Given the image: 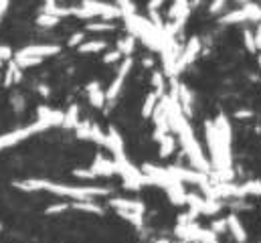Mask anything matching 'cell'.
Masks as SVG:
<instances>
[{
  "mask_svg": "<svg viewBox=\"0 0 261 243\" xmlns=\"http://www.w3.org/2000/svg\"><path fill=\"white\" fill-rule=\"evenodd\" d=\"M208 164L219 182L233 181V126L225 114L204 121Z\"/></svg>",
  "mask_w": 261,
  "mask_h": 243,
  "instance_id": "obj_1",
  "label": "cell"
},
{
  "mask_svg": "<svg viewBox=\"0 0 261 243\" xmlns=\"http://www.w3.org/2000/svg\"><path fill=\"white\" fill-rule=\"evenodd\" d=\"M14 186L24 192H51L57 197H67L71 201H95L99 197H110V186H97V184H63V182L45 181V179H27V181H14Z\"/></svg>",
  "mask_w": 261,
  "mask_h": 243,
  "instance_id": "obj_2",
  "label": "cell"
},
{
  "mask_svg": "<svg viewBox=\"0 0 261 243\" xmlns=\"http://www.w3.org/2000/svg\"><path fill=\"white\" fill-rule=\"evenodd\" d=\"M71 14L77 16V18H83V20H95V18L114 20V18H122L118 6L110 4V2H103V0H81L79 6L71 8Z\"/></svg>",
  "mask_w": 261,
  "mask_h": 243,
  "instance_id": "obj_3",
  "label": "cell"
},
{
  "mask_svg": "<svg viewBox=\"0 0 261 243\" xmlns=\"http://www.w3.org/2000/svg\"><path fill=\"white\" fill-rule=\"evenodd\" d=\"M61 53V47L59 45H27V47H22L20 51H16L14 53V57L12 61L20 67V69H29V67H35V65H39V63H43L45 59H49V57H55V55H59Z\"/></svg>",
  "mask_w": 261,
  "mask_h": 243,
  "instance_id": "obj_4",
  "label": "cell"
},
{
  "mask_svg": "<svg viewBox=\"0 0 261 243\" xmlns=\"http://www.w3.org/2000/svg\"><path fill=\"white\" fill-rule=\"evenodd\" d=\"M49 128H53L49 121L35 120V124H29V126L10 130V132H6V134H0V152H2V150H8V148H12V146H16V144H20V142H24V140H29L31 136H35V134H39V132L49 130Z\"/></svg>",
  "mask_w": 261,
  "mask_h": 243,
  "instance_id": "obj_5",
  "label": "cell"
},
{
  "mask_svg": "<svg viewBox=\"0 0 261 243\" xmlns=\"http://www.w3.org/2000/svg\"><path fill=\"white\" fill-rule=\"evenodd\" d=\"M114 162H116V175L122 179L124 188H128V190H140L142 186L148 184V179L142 173V168L134 166L128 158H120V160H114Z\"/></svg>",
  "mask_w": 261,
  "mask_h": 243,
  "instance_id": "obj_6",
  "label": "cell"
},
{
  "mask_svg": "<svg viewBox=\"0 0 261 243\" xmlns=\"http://www.w3.org/2000/svg\"><path fill=\"white\" fill-rule=\"evenodd\" d=\"M261 20V4L247 2L241 8L229 10L221 16V25H245V22H259Z\"/></svg>",
  "mask_w": 261,
  "mask_h": 243,
  "instance_id": "obj_7",
  "label": "cell"
},
{
  "mask_svg": "<svg viewBox=\"0 0 261 243\" xmlns=\"http://www.w3.org/2000/svg\"><path fill=\"white\" fill-rule=\"evenodd\" d=\"M132 67H134V59H132V57H124V59L120 61L118 71H116V75H114L110 87L106 89V98H108V102H116V100L120 98V93L124 91L126 81H128V77H130Z\"/></svg>",
  "mask_w": 261,
  "mask_h": 243,
  "instance_id": "obj_8",
  "label": "cell"
},
{
  "mask_svg": "<svg viewBox=\"0 0 261 243\" xmlns=\"http://www.w3.org/2000/svg\"><path fill=\"white\" fill-rule=\"evenodd\" d=\"M191 6H193L191 0H174V2H172V6H170L172 25L168 27V29L172 31V35H174L176 31H182V29H185V25H187V20H189V16H191Z\"/></svg>",
  "mask_w": 261,
  "mask_h": 243,
  "instance_id": "obj_9",
  "label": "cell"
},
{
  "mask_svg": "<svg viewBox=\"0 0 261 243\" xmlns=\"http://www.w3.org/2000/svg\"><path fill=\"white\" fill-rule=\"evenodd\" d=\"M75 136L79 140H85V142H95V144H101V146L106 144V132L99 126L91 124V121H79L75 126Z\"/></svg>",
  "mask_w": 261,
  "mask_h": 243,
  "instance_id": "obj_10",
  "label": "cell"
},
{
  "mask_svg": "<svg viewBox=\"0 0 261 243\" xmlns=\"http://www.w3.org/2000/svg\"><path fill=\"white\" fill-rule=\"evenodd\" d=\"M200 39L198 37H193V39H189V43L185 45V49L180 51V55H178V61H176V75L178 73H182L189 65H193L195 59L198 57V53H200Z\"/></svg>",
  "mask_w": 261,
  "mask_h": 243,
  "instance_id": "obj_11",
  "label": "cell"
},
{
  "mask_svg": "<svg viewBox=\"0 0 261 243\" xmlns=\"http://www.w3.org/2000/svg\"><path fill=\"white\" fill-rule=\"evenodd\" d=\"M110 152H112V156H114V160H120V158H126V144H124V138H122V134L112 126L108 132H106V144H103Z\"/></svg>",
  "mask_w": 261,
  "mask_h": 243,
  "instance_id": "obj_12",
  "label": "cell"
},
{
  "mask_svg": "<svg viewBox=\"0 0 261 243\" xmlns=\"http://www.w3.org/2000/svg\"><path fill=\"white\" fill-rule=\"evenodd\" d=\"M91 173H93V177L95 179H99V177H112V175H116V162H114V158H106V156H101V154H97L95 156V160L91 162V168H89Z\"/></svg>",
  "mask_w": 261,
  "mask_h": 243,
  "instance_id": "obj_13",
  "label": "cell"
},
{
  "mask_svg": "<svg viewBox=\"0 0 261 243\" xmlns=\"http://www.w3.org/2000/svg\"><path fill=\"white\" fill-rule=\"evenodd\" d=\"M225 221H227V231H229V235L235 239L237 243H247V229L243 227V223H241V219L235 215V213H231V215H227L225 217Z\"/></svg>",
  "mask_w": 261,
  "mask_h": 243,
  "instance_id": "obj_14",
  "label": "cell"
},
{
  "mask_svg": "<svg viewBox=\"0 0 261 243\" xmlns=\"http://www.w3.org/2000/svg\"><path fill=\"white\" fill-rule=\"evenodd\" d=\"M110 207L116 211H132V213H144L146 205L142 201L136 199H124V197H112L110 199Z\"/></svg>",
  "mask_w": 261,
  "mask_h": 243,
  "instance_id": "obj_15",
  "label": "cell"
},
{
  "mask_svg": "<svg viewBox=\"0 0 261 243\" xmlns=\"http://www.w3.org/2000/svg\"><path fill=\"white\" fill-rule=\"evenodd\" d=\"M85 93H87V100H89V104L93 106V108H103L106 104H108V98H106V89L101 87V83L99 81H91V83H87V87H85Z\"/></svg>",
  "mask_w": 261,
  "mask_h": 243,
  "instance_id": "obj_16",
  "label": "cell"
},
{
  "mask_svg": "<svg viewBox=\"0 0 261 243\" xmlns=\"http://www.w3.org/2000/svg\"><path fill=\"white\" fill-rule=\"evenodd\" d=\"M164 192H166V197L170 199L172 205H176V207H185V205H187L189 192L185 190V184H182V182H172V184H168V186L164 188Z\"/></svg>",
  "mask_w": 261,
  "mask_h": 243,
  "instance_id": "obj_17",
  "label": "cell"
},
{
  "mask_svg": "<svg viewBox=\"0 0 261 243\" xmlns=\"http://www.w3.org/2000/svg\"><path fill=\"white\" fill-rule=\"evenodd\" d=\"M243 197H261V181L235 184V197L233 199H243Z\"/></svg>",
  "mask_w": 261,
  "mask_h": 243,
  "instance_id": "obj_18",
  "label": "cell"
},
{
  "mask_svg": "<svg viewBox=\"0 0 261 243\" xmlns=\"http://www.w3.org/2000/svg\"><path fill=\"white\" fill-rule=\"evenodd\" d=\"M176 150V136L172 132H168L166 136H162L158 140V156L160 158H170Z\"/></svg>",
  "mask_w": 261,
  "mask_h": 243,
  "instance_id": "obj_19",
  "label": "cell"
},
{
  "mask_svg": "<svg viewBox=\"0 0 261 243\" xmlns=\"http://www.w3.org/2000/svg\"><path fill=\"white\" fill-rule=\"evenodd\" d=\"M77 49H79L81 55H97V53L108 49V41H103V39H89V41H83Z\"/></svg>",
  "mask_w": 261,
  "mask_h": 243,
  "instance_id": "obj_20",
  "label": "cell"
},
{
  "mask_svg": "<svg viewBox=\"0 0 261 243\" xmlns=\"http://www.w3.org/2000/svg\"><path fill=\"white\" fill-rule=\"evenodd\" d=\"M37 120L49 121V124L55 128V126H61V124H63V112L53 110V108H47V106H41V108L37 110Z\"/></svg>",
  "mask_w": 261,
  "mask_h": 243,
  "instance_id": "obj_21",
  "label": "cell"
},
{
  "mask_svg": "<svg viewBox=\"0 0 261 243\" xmlns=\"http://www.w3.org/2000/svg\"><path fill=\"white\" fill-rule=\"evenodd\" d=\"M69 209H73V211H81V213L103 215V207L97 205L95 201H73V203H69Z\"/></svg>",
  "mask_w": 261,
  "mask_h": 243,
  "instance_id": "obj_22",
  "label": "cell"
},
{
  "mask_svg": "<svg viewBox=\"0 0 261 243\" xmlns=\"http://www.w3.org/2000/svg\"><path fill=\"white\" fill-rule=\"evenodd\" d=\"M160 98H162V95L156 93V91H150V93L146 95V100H144V104H142V118H152V114H154V110H156Z\"/></svg>",
  "mask_w": 261,
  "mask_h": 243,
  "instance_id": "obj_23",
  "label": "cell"
},
{
  "mask_svg": "<svg viewBox=\"0 0 261 243\" xmlns=\"http://www.w3.org/2000/svg\"><path fill=\"white\" fill-rule=\"evenodd\" d=\"M20 79H22V69H20L14 61H8V69H6V77H4V85L18 83Z\"/></svg>",
  "mask_w": 261,
  "mask_h": 243,
  "instance_id": "obj_24",
  "label": "cell"
},
{
  "mask_svg": "<svg viewBox=\"0 0 261 243\" xmlns=\"http://www.w3.org/2000/svg\"><path fill=\"white\" fill-rule=\"evenodd\" d=\"M124 57H132V53L136 51V37H132V35H126V37H122L120 41H118V47H116Z\"/></svg>",
  "mask_w": 261,
  "mask_h": 243,
  "instance_id": "obj_25",
  "label": "cell"
},
{
  "mask_svg": "<svg viewBox=\"0 0 261 243\" xmlns=\"http://www.w3.org/2000/svg\"><path fill=\"white\" fill-rule=\"evenodd\" d=\"M85 29H87L89 33H110V31H114L116 27H114L110 20H89V22L85 25Z\"/></svg>",
  "mask_w": 261,
  "mask_h": 243,
  "instance_id": "obj_26",
  "label": "cell"
},
{
  "mask_svg": "<svg viewBox=\"0 0 261 243\" xmlns=\"http://www.w3.org/2000/svg\"><path fill=\"white\" fill-rule=\"evenodd\" d=\"M79 121H81V118H79V108H77V106H71L65 114H63V124H61V126L75 130V126H77Z\"/></svg>",
  "mask_w": 261,
  "mask_h": 243,
  "instance_id": "obj_27",
  "label": "cell"
},
{
  "mask_svg": "<svg viewBox=\"0 0 261 243\" xmlns=\"http://www.w3.org/2000/svg\"><path fill=\"white\" fill-rule=\"evenodd\" d=\"M35 22H37L39 27H43V29H53V27H57V25L61 22V18H59V16H53V14H47V12H41Z\"/></svg>",
  "mask_w": 261,
  "mask_h": 243,
  "instance_id": "obj_28",
  "label": "cell"
},
{
  "mask_svg": "<svg viewBox=\"0 0 261 243\" xmlns=\"http://www.w3.org/2000/svg\"><path fill=\"white\" fill-rule=\"evenodd\" d=\"M164 2H166V0H150V2H148V12H150V16H152L150 20L158 22V16H156V12H158V8H160ZM158 25H160V22H158Z\"/></svg>",
  "mask_w": 261,
  "mask_h": 243,
  "instance_id": "obj_29",
  "label": "cell"
},
{
  "mask_svg": "<svg viewBox=\"0 0 261 243\" xmlns=\"http://www.w3.org/2000/svg\"><path fill=\"white\" fill-rule=\"evenodd\" d=\"M227 2H229V0H211L208 12H211V14H221V12L227 8Z\"/></svg>",
  "mask_w": 261,
  "mask_h": 243,
  "instance_id": "obj_30",
  "label": "cell"
},
{
  "mask_svg": "<svg viewBox=\"0 0 261 243\" xmlns=\"http://www.w3.org/2000/svg\"><path fill=\"white\" fill-rule=\"evenodd\" d=\"M243 43H245L247 51H251V53H255V51H257V47H255V37H253V33H251V31H243Z\"/></svg>",
  "mask_w": 261,
  "mask_h": 243,
  "instance_id": "obj_31",
  "label": "cell"
},
{
  "mask_svg": "<svg viewBox=\"0 0 261 243\" xmlns=\"http://www.w3.org/2000/svg\"><path fill=\"white\" fill-rule=\"evenodd\" d=\"M211 231H213L215 235L225 233V231H227V221H225V219H217V221H213V223H211Z\"/></svg>",
  "mask_w": 261,
  "mask_h": 243,
  "instance_id": "obj_32",
  "label": "cell"
},
{
  "mask_svg": "<svg viewBox=\"0 0 261 243\" xmlns=\"http://www.w3.org/2000/svg\"><path fill=\"white\" fill-rule=\"evenodd\" d=\"M65 211H69V203H57L53 207H47L45 215H59V213H65Z\"/></svg>",
  "mask_w": 261,
  "mask_h": 243,
  "instance_id": "obj_33",
  "label": "cell"
},
{
  "mask_svg": "<svg viewBox=\"0 0 261 243\" xmlns=\"http://www.w3.org/2000/svg\"><path fill=\"white\" fill-rule=\"evenodd\" d=\"M122 59H124V55H122L118 49H116V51H110V53L103 55V63H108V65H110V63H120Z\"/></svg>",
  "mask_w": 261,
  "mask_h": 243,
  "instance_id": "obj_34",
  "label": "cell"
},
{
  "mask_svg": "<svg viewBox=\"0 0 261 243\" xmlns=\"http://www.w3.org/2000/svg\"><path fill=\"white\" fill-rule=\"evenodd\" d=\"M12 57H14V51L8 47V45H0V63H8V61H12Z\"/></svg>",
  "mask_w": 261,
  "mask_h": 243,
  "instance_id": "obj_35",
  "label": "cell"
},
{
  "mask_svg": "<svg viewBox=\"0 0 261 243\" xmlns=\"http://www.w3.org/2000/svg\"><path fill=\"white\" fill-rule=\"evenodd\" d=\"M83 41H85V33L79 31V33H75V35L69 37V43H67V45H69V47H79Z\"/></svg>",
  "mask_w": 261,
  "mask_h": 243,
  "instance_id": "obj_36",
  "label": "cell"
},
{
  "mask_svg": "<svg viewBox=\"0 0 261 243\" xmlns=\"http://www.w3.org/2000/svg\"><path fill=\"white\" fill-rule=\"evenodd\" d=\"M253 37H255V47H257V51H261V20L257 22V29H255Z\"/></svg>",
  "mask_w": 261,
  "mask_h": 243,
  "instance_id": "obj_37",
  "label": "cell"
},
{
  "mask_svg": "<svg viewBox=\"0 0 261 243\" xmlns=\"http://www.w3.org/2000/svg\"><path fill=\"white\" fill-rule=\"evenodd\" d=\"M10 102H12L14 110H18V112H22V110H24V100H22V98H12Z\"/></svg>",
  "mask_w": 261,
  "mask_h": 243,
  "instance_id": "obj_38",
  "label": "cell"
},
{
  "mask_svg": "<svg viewBox=\"0 0 261 243\" xmlns=\"http://www.w3.org/2000/svg\"><path fill=\"white\" fill-rule=\"evenodd\" d=\"M251 116H253V114L247 112V110H239V112H237V118H245V120H247V118H251Z\"/></svg>",
  "mask_w": 261,
  "mask_h": 243,
  "instance_id": "obj_39",
  "label": "cell"
},
{
  "mask_svg": "<svg viewBox=\"0 0 261 243\" xmlns=\"http://www.w3.org/2000/svg\"><path fill=\"white\" fill-rule=\"evenodd\" d=\"M191 2H193V4H195V6H198V4H200V2H202V0H191Z\"/></svg>",
  "mask_w": 261,
  "mask_h": 243,
  "instance_id": "obj_40",
  "label": "cell"
},
{
  "mask_svg": "<svg viewBox=\"0 0 261 243\" xmlns=\"http://www.w3.org/2000/svg\"><path fill=\"white\" fill-rule=\"evenodd\" d=\"M237 2H241V4H247V2H251V0H237Z\"/></svg>",
  "mask_w": 261,
  "mask_h": 243,
  "instance_id": "obj_41",
  "label": "cell"
},
{
  "mask_svg": "<svg viewBox=\"0 0 261 243\" xmlns=\"http://www.w3.org/2000/svg\"><path fill=\"white\" fill-rule=\"evenodd\" d=\"M259 71H261V53H259Z\"/></svg>",
  "mask_w": 261,
  "mask_h": 243,
  "instance_id": "obj_42",
  "label": "cell"
},
{
  "mask_svg": "<svg viewBox=\"0 0 261 243\" xmlns=\"http://www.w3.org/2000/svg\"><path fill=\"white\" fill-rule=\"evenodd\" d=\"M0 69H2V63H0Z\"/></svg>",
  "mask_w": 261,
  "mask_h": 243,
  "instance_id": "obj_43",
  "label": "cell"
}]
</instances>
